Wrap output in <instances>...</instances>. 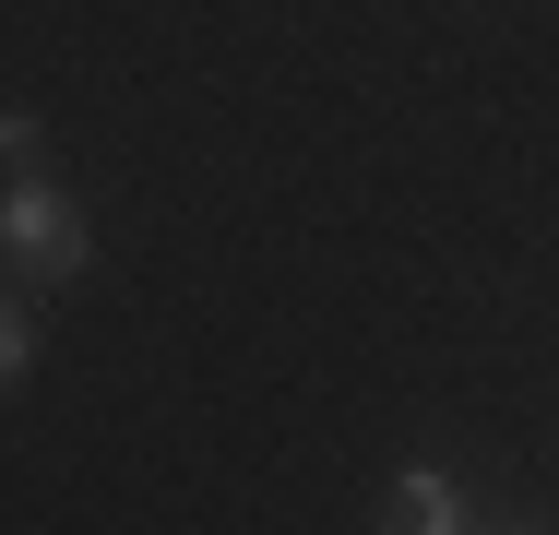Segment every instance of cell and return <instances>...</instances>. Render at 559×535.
<instances>
[{
  "instance_id": "6da1fadb",
  "label": "cell",
  "mask_w": 559,
  "mask_h": 535,
  "mask_svg": "<svg viewBox=\"0 0 559 535\" xmlns=\"http://www.w3.org/2000/svg\"><path fill=\"white\" fill-rule=\"evenodd\" d=\"M0 262L36 274V286H60V274L96 262V238H84V214L60 203L48 179H12V191H0Z\"/></svg>"
},
{
  "instance_id": "7a4b0ae2",
  "label": "cell",
  "mask_w": 559,
  "mask_h": 535,
  "mask_svg": "<svg viewBox=\"0 0 559 535\" xmlns=\"http://www.w3.org/2000/svg\"><path fill=\"white\" fill-rule=\"evenodd\" d=\"M381 535H476V512H464V476H441V464H405V476H393V512H381Z\"/></svg>"
},
{
  "instance_id": "3957f363",
  "label": "cell",
  "mask_w": 559,
  "mask_h": 535,
  "mask_svg": "<svg viewBox=\"0 0 559 535\" xmlns=\"http://www.w3.org/2000/svg\"><path fill=\"white\" fill-rule=\"evenodd\" d=\"M24 357H36V321H24V298H0V393L24 381Z\"/></svg>"
},
{
  "instance_id": "277c9868",
  "label": "cell",
  "mask_w": 559,
  "mask_h": 535,
  "mask_svg": "<svg viewBox=\"0 0 559 535\" xmlns=\"http://www.w3.org/2000/svg\"><path fill=\"white\" fill-rule=\"evenodd\" d=\"M0 167H24V179H36V119H24V107H0Z\"/></svg>"
},
{
  "instance_id": "5b68a950",
  "label": "cell",
  "mask_w": 559,
  "mask_h": 535,
  "mask_svg": "<svg viewBox=\"0 0 559 535\" xmlns=\"http://www.w3.org/2000/svg\"><path fill=\"white\" fill-rule=\"evenodd\" d=\"M488 535H536V524H488Z\"/></svg>"
}]
</instances>
